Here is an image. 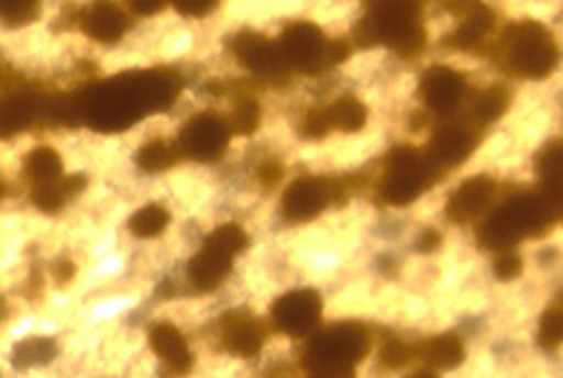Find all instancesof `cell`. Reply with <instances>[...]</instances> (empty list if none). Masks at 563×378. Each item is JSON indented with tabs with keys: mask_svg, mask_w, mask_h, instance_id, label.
<instances>
[{
	"mask_svg": "<svg viewBox=\"0 0 563 378\" xmlns=\"http://www.w3.org/2000/svg\"><path fill=\"white\" fill-rule=\"evenodd\" d=\"M183 91L175 70L122 73L110 81L84 86L68 97L70 125H89L99 133H120L148 114L167 112Z\"/></svg>",
	"mask_w": 563,
	"mask_h": 378,
	"instance_id": "6da1fadb",
	"label": "cell"
},
{
	"mask_svg": "<svg viewBox=\"0 0 563 378\" xmlns=\"http://www.w3.org/2000/svg\"><path fill=\"white\" fill-rule=\"evenodd\" d=\"M358 47H389L400 57H418L426 47L423 0H369L353 29Z\"/></svg>",
	"mask_w": 563,
	"mask_h": 378,
	"instance_id": "7a4b0ae2",
	"label": "cell"
},
{
	"mask_svg": "<svg viewBox=\"0 0 563 378\" xmlns=\"http://www.w3.org/2000/svg\"><path fill=\"white\" fill-rule=\"evenodd\" d=\"M555 221H559V213L540 189L538 192H517L507 202H501L494 213H488L478 238L486 249H515L525 238L545 234Z\"/></svg>",
	"mask_w": 563,
	"mask_h": 378,
	"instance_id": "3957f363",
	"label": "cell"
},
{
	"mask_svg": "<svg viewBox=\"0 0 563 378\" xmlns=\"http://www.w3.org/2000/svg\"><path fill=\"white\" fill-rule=\"evenodd\" d=\"M496 65L527 81H543L559 68L561 53L553 34L538 21H515L496 42Z\"/></svg>",
	"mask_w": 563,
	"mask_h": 378,
	"instance_id": "277c9868",
	"label": "cell"
},
{
	"mask_svg": "<svg viewBox=\"0 0 563 378\" xmlns=\"http://www.w3.org/2000/svg\"><path fill=\"white\" fill-rule=\"evenodd\" d=\"M369 347L372 337L364 324H333L324 332L314 334V340L307 345L305 355H301V366H305L309 376H351L358 368V363L366 358Z\"/></svg>",
	"mask_w": 563,
	"mask_h": 378,
	"instance_id": "5b68a950",
	"label": "cell"
},
{
	"mask_svg": "<svg viewBox=\"0 0 563 378\" xmlns=\"http://www.w3.org/2000/svg\"><path fill=\"white\" fill-rule=\"evenodd\" d=\"M442 179V171L431 164V158L413 148V145H395L385 162L377 192L379 202L393 208H406L416 202L423 192H429L431 185Z\"/></svg>",
	"mask_w": 563,
	"mask_h": 378,
	"instance_id": "8992f818",
	"label": "cell"
},
{
	"mask_svg": "<svg viewBox=\"0 0 563 378\" xmlns=\"http://www.w3.org/2000/svg\"><path fill=\"white\" fill-rule=\"evenodd\" d=\"M280 53L291 70L305 76H320V73L338 68L351 57V45L345 40H328L320 26L312 21H291L278 36Z\"/></svg>",
	"mask_w": 563,
	"mask_h": 378,
	"instance_id": "52a82bcc",
	"label": "cell"
},
{
	"mask_svg": "<svg viewBox=\"0 0 563 378\" xmlns=\"http://www.w3.org/2000/svg\"><path fill=\"white\" fill-rule=\"evenodd\" d=\"M247 244L250 238L244 234L242 225L227 223L221 229H216L206 238L203 246H200V252L187 262V286L195 293H213L229 278L231 265L247 249Z\"/></svg>",
	"mask_w": 563,
	"mask_h": 378,
	"instance_id": "ba28073f",
	"label": "cell"
},
{
	"mask_svg": "<svg viewBox=\"0 0 563 378\" xmlns=\"http://www.w3.org/2000/svg\"><path fill=\"white\" fill-rule=\"evenodd\" d=\"M229 49L236 57V63L244 70H250L257 81L273 86H286L291 81V65L286 63L278 42L268 40V36L244 29V32L231 36Z\"/></svg>",
	"mask_w": 563,
	"mask_h": 378,
	"instance_id": "9c48e42d",
	"label": "cell"
},
{
	"mask_svg": "<svg viewBox=\"0 0 563 378\" xmlns=\"http://www.w3.org/2000/svg\"><path fill=\"white\" fill-rule=\"evenodd\" d=\"M345 200V187L341 179L328 177H301L284 192L280 210L288 223H307L330 208L333 202Z\"/></svg>",
	"mask_w": 563,
	"mask_h": 378,
	"instance_id": "30bf717a",
	"label": "cell"
},
{
	"mask_svg": "<svg viewBox=\"0 0 563 378\" xmlns=\"http://www.w3.org/2000/svg\"><path fill=\"white\" fill-rule=\"evenodd\" d=\"M231 125L216 112H200L187 120L177 135V145L185 158L200 164H213L227 154L231 141Z\"/></svg>",
	"mask_w": 563,
	"mask_h": 378,
	"instance_id": "8fae6325",
	"label": "cell"
},
{
	"mask_svg": "<svg viewBox=\"0 0 563 378\" xmlns=\"http://www.w3.org/2000/svg\"><path fill=\"white\" fill-rule=\"evenodd\" d=\"M273 326L286 337L301 340L307 334H312L320 326L322 319V298L314 290L301 288V290H288L286 296H280L271 309Z\"/></svg>",
	"mask_w": 563,
	"mask_h": 378,
	"instance_id": "7c38bea8",
	"label": "cell"
},
{
	"mask_svg": "<svg viewBox=\"0 0 563 378\" xmlns=\"http://www.w3.org/2000/svg\"><path fill=\"white\" fill-rule=\"evenodd\" d=\"M465 97H467V78L462 76V73L444 68V65H434V68L423 73L421 99L434 114L450 118V114H454L462 107Z\"/></svg>",
	"mask_w": 563,
	"mask_h": 378,
	"instance_id": "4fadbf2b",
	"label": "cell"
},
{
	"mask_svg": "<svg viewBox=\"0 0 563 378\" xmlns=\"http://www.w3.org/2000/svg\"><path fill=\"white\" fill-rule=\"evenodd\" d=\"M78 26L99 45H118L130 29V16L114 0H93L78 13Z\"/></svg>",
	"mask_w": 563,
	"mask_h": 378,
	"instance_id": "5bb4252c",
	"label": "cell"
},
{
	"mask_svg": "<svg viewBox=\"0 0 563 378\" xmlns=\"http://www.w3.org/2000/svg\"><path fill=\"white\" fill-rule=\"evenodd\" d=\"M475 143L478 137L467 125H457V122H450V125H442L429 141V148H426V156L431 158V164L437 166L439 171H450L462 162H467L475 151Z\"/></svg>",
	"mask_w": 563,
	"mask_h": 378,
	"instance_id": "9a60e30c",
	"label": "cell"
},
{
	"mask_svg": "<svg viewBox=\"0 0 563 378\" xmlns=\"http://www.w3.org/2000/svg\"><path fill=\"white\" fill-rule=\"evenodd\" d=\"M496 189H499V185L490 177H473L462 181V187L454 189L452 198L446 200V218L452 223L478 221L494 205Z\"/></svg>",
	"mask_w": 563,
	"mask_h": 378,
	"instance_id": "2e32d148",
	"label": "cell"
},
{
	"mask_svg": "<svg viewBox=\"0 0 563 378\" xmlns=\"http://www.w3.org/2000/svg\"><path fill=\"white\" fill-rule=\"evenodd\" d=\"M265 334V326L247 311H234L221 319V345L240 358H255L263 351Z\"/></svg>",
	"mask_w": 563,
	"mask_h": 378,
	"instance_id": "e0dca14e",
	"label": "cell"
},
{
	"mask_svg": "<svg viewBox=\"0 0 563 378\" xmlns=\"http://www.w3.org/2000/svg\"><path fill=\"white\" fill-rule=\"evenodd\" d=\"M462 21L457 29L446 36V45L452 49H460V53H478L486 45L488 34L494 32L496 16L488 5H483L481 0H473L467 9H462Z\"/></svg>",
	"mask_w": 563,
	"mask_h": 378,
	"instance_id": "ac0fdd59",
	"label": "cell"
},
{
	"mask_svg": "<svg viewBox=\"0 0 563 378\" xmlns=\"http://www.w3.org/2000/svg\"><path fill=\"white\" fill-rule=\"evenodd\" d=\"M151 347H154L156 358L164 363V368H167L169 374L179 376L192 368V351L190 345H187L185 334L179 332L175 324L162 322L151 326Z\"/></svg>",
	"mask_w": 563,
	"mask_h": 378,
	"instance_id": "d6986e66",
	"label": "cell"
},
{
	"mask_svg": "<svg viewBox=\"0 0 563 378\" xmlns=\"http://www.w3.org/2000/svg\"><path fill=\"white\" fill-rule=\"evenodd\" d=\"M86 189V177L81 174H70V177H60L55 181H47V185L32 187V202L37 205L42 213H55L68 205L76 194H81Z\"/></svg>",
	"mask_w": 563,
	"mask_h": 378,
	"instance_id": "ffe728a7",
	"label": "cell"
},
{
	"mask_svg": "<svg viewBox=\"0 0 563 378\" xmlns=\"http://www.w3.org/2000/svg\"><path fill=\"white\" fill-rule=\"evenodd\" d=\"M416 358L426 363V370H452L465 360V345L457 334H442L416 347Z\"/></svg>",
	"mask_w": 563,
	"mask_h": 378,
	"instance_id": "44dd1931",
	"label": "cell"
},
{
	"mask_svg": "<svg viewBox=\"0 0 563 378\" xmlns=\"http://www.w3.org/2000/svg\"><path fill=\"white\" fill-rule=\"evenodd\" d=\"M183 151H179L177 141H164V137H154V141L143 143L141 151L135 154V164H139L141 171L158 174L167 171L172 166L183 162Z\"/></svg>",
	"mask_w": 563,
	"mask_h": 378,
	"instance_id": "7402d4cb",
	"label": "cell"
},
{
	"mask_svg": "<svg viewBox=\"0 0 563 378\" xmlns=\"http://www.w3.org/2000/svg\"><path fill=\"white\" fill-rule=\"evenodd\" d=\"M24 177L29 181V187L47 185V181L60 179L63 177L60 156H57L53 148H47V145H40V148H34L32 154L26 156Z\"/></svg>",
	"mask_w": 563,
	"mask_h": 378,
	"instance_id": "603a6c76",
	"label": "cell"
},
{
	"mask_svg": "<svg viewBox=\"0 0 563 378\" xmlns=\"http://www.w3.org/2000/svg\"><path fill=\"white\" fill-rule=\"evenodd\" d=\"M328 112L330 127L341 133H358L366 125V107L356 97H343L324 107Z\"/></svg>",
	"mask_w": 563,
	"mask_h": 378,
	"instance_id": "cb8c5ba5",
	"label": "cell"
},
{
	"mask_svg": "<svg viewBox=\"0 0 563 378\" xmlns=\"http://www.w3.org/2000/svg\"><path fill=\"white\" fill-rule=\"evenodd\" d=\"M507 107L509 91L501 89V86H490V89L481 91L478 97H475L471 107V120L475 125H490V122H496L504 112H507Z\"/></svg>",
	"mask_w": 563,
	"mask_h": 378,
	"instance_id": "d4e9b609",
	"label": "cell"
},
{
	"mask_svg": "<svg viewBox=\"0 0 563 378\" xmlns=\"http://www.w3.org/2000/svg\"><path fill=\"white\" fill-rule=\"evenodd\" d=\"M169 221H172V215L167 213V208L146 205V208H141L139 213H133L128 229H130V234L139 236V238H156L167 231Z\"/></svg>",
	"mask_w": 563,
	"mask_h": 378,
	"instance_id": "484cf974",
	"label": "cell"
},
{
	"mask_svg": "<svg viewBox=\"0 0 563 378\" xmlns=\"http://www.w3.org/2000/svg\"><path fill=\"white\" fill-rule=\"evenodd\" d=\"M57 355V345L53 340L34 337L26 343H19L13 347V366L16 368H32V366H47Z\"/></svg>",
	"mask_w": 563,
	"mask_h": 378,
	"instance_id": "4316f807",
	"label": "cell"
},
{
	"mask_svg": "<svg viewBox=\"0 0 563 378\" xmlns=\"http://www.w3.org/2000/svg\"><path fill=\"white\" fill-rule=\"evenodd\" d=\"M231 133L234 135H252L260 127V104L252 97L236 99L229 118Z\"/></svg>",
	"mask_w": 563,
	"mask_h": 378,
	"instance_id": "83f0119b",
	"label": "cell"
},
{
	"mask_svg": "<svg viewBox=\"0 0 563 378\" xmlns=\"http://www.w3.org/2000/svg\"><path fill=\"white\" fill-rule=\"evenodd\" d=\"M540 181H559L563 185V141L548 143L538 154Z\"/></svg>",
	"mask_w": 563,
	"mask_h": 378,
	"instance_id": "f1b7e54d",
	"label": "cell"
},
{
	"mask_svg": "<svg viewBox=\"0 0 563 378\" xmlns=\"http://www.w3.org/2000/svg\"><path fill=\"white\" fill-rule=\"evenodd\" d=\"M3 21L5 26L19 29L32 24L40 13V0H3Z\"/></svg>",
	"mask_w": 563,
	"mask_h": 378,
	"instance_id": "f546056e",
	"label": "cell"
},
{
	"mask_svg": "<svg viewBox=\"0 0 563 378\" xmlns=\"http://www.w3.org/2000/svg\"><path fill=\"white\" fill-rule=\"evenodd\" d=\"M538 343L543 351H555L563 345V309H551L540 322Z\"/></svg>",
	"mask_w": 563,
	"mask_h": 378,
	"instance_id": "4dcf8cb0",
	"label": "cell"
},
{
	"mask_svg": "<svg viewBox=\"0 0 563 378\" xmlns=\"http://www.w3.org/2000/svg\"><path fill=\"white\" fill-rule=\"evenodd\" d=\"M416 358V347H408L400 340H389V343L379 351V360L385 368H402L406 363Z\"/></svg>",
	"mask_w": 563,
	"mask_h": 378,
	"instance_id": "1f68e13d",
	"label": "cell"
},
{
	"mask_svg": "<svg viewBox=\"0 0 563 378\" xmlns=\"http://www.w3.org/2000/svg\"><path fill=\"white\" fill-rule=\"evenodd\" d=\"M221 0H169V5L175 9L179 16L187 19H206L219 9Z\"/></svg>",
	"mask_w": 563,
	"mask_h": 378,
	"instance_id": "d6a6232c",
	"label": "cell"
},
{
	"mask_svg": "<svg viewBox=\"0 0 563 378\" xmlns=\"http://www.w3.org/2000/svg\"><path fill=\"white\" fill-rule=\"evenodd\" d=\"M330 130L333 127H330V120H328V112H324V107L312 109V112L305 118V122H301V135H305L307 141H322Z\"/></svg>",
	"mask_w": 563,
	"mask_h": 378,
	"instance_id": "836d02e7",
	"label": "cell"
},
{
	"mask_svg": "<svg viewBox=\"0 0 563 378\" xmlns=\"http://www.w3.org/2000/svg\"><path fill=\"white\" fill-rule=\"evenodd\" d=\"M519 273H522V257L515 249H504L496 259V278L515 280Z\"/></svg>",
	"mask_w": 563,
	"mask_h": 378,
	"instance_id": "e575fe53",
	"label": "cell"
},
{
	"mask_svg": "<svg viewBox=\"0 0 563 378\" xmlns=\"http://www.w3.org/2000/svg\"><path fill=\"white\" fill-rule=\"evenodd\" d=\"M125 5L135 16H156L169 5V0H125Z\"/></svg>",
	"mask_w": 563,
	"mask_h": 378,
	"instance_id": "d590c367",
	"label": "cell"
},
{
	"mask_svg": "<svg viewBox=\"0 0 563 378\" xmlns=\"http://www.w3.org/2000/svg\"><path fill=\"white\" fill-rule=\"evenodd\" d=\"M280 177H284V166H280L278 162H265L257 171V179H260V185H263V187L278 185Z\"/></svg>",
	"mask_w": 563,
	"mask_h": 378,
	"instance_id": "8d00e7d4",
	"label": "cell"
},
{
	"mask_svg": "<svg viewBox=\"0 0 563 378\" xmlns=\"http://www.w3.org/2000/svg\"><path fill=\"white\" fill-rule=\"evenodd\" d=\"M439 244H442V236L437 234V231H426V234L418 238V249L421 252H437L439 249Z\"/></svg>",
	"mask_w": 563,
	"mask_h": 378,
	"instance_id": "74e56055",
	"label": "cell"
},
{
	"mask_svg": "<svg viewBox=\"0 0 563 378\" xmlns=\"http://www.w3.org/2000/svg\"><path fill=\"white\" fill-rule=\"evenodd\" d=\"M74 275H76L74 262H57V265H55V278H57V282H60V286L74 278Z\"/></svg>",
	"mask_w": 563,
	"mask_h": 378,
	"instance_id": "f35d334b",
	"label": "cell"
}]
</instances>
